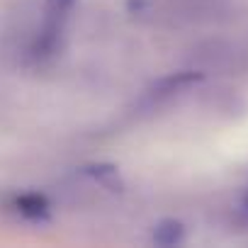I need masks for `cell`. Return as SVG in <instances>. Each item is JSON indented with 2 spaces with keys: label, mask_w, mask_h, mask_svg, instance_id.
Masks as SVG:
<instances>
[{
  "label": "cell",
  "mask_w": 248,
  "mask_h": 248,
  "mask_svg": "<svg viewBox=\"0 0 248 248\" xmlns=\"http://www.w3.org/2000/svg\"><path fill=\"white\" fill-rule=\"evenodd\" d=\"M129 13L156 25H200L231 13V0H129Z\"/></svg>",
  "instance_id": "1"
},
{
  "label": "cell",
  "mask_w": 248,
  "mask_h": 248,
  "mask_svg": "<svg viewBox=\"0 0 248 248\" xmlns=\"http://www.w3.org/2000/svg\"><path fill=\"white\" fill-rule=\"evenodd\" d=\"M192 68L204 73H241L248 66L246 51L229 39H204L192 49Z\"/></svg>",
  "instance_id": "2"
},
{
  "label": "cell",
  "mask_w": 248,
  "mask_h": 248,
  "mask_svg": "<svg viewBox=\"0 0 248 248\" xmlns=\"http://www.w3.org/2000/svg\"><path fill=\"white\" fill-rule=\"evenodd\" d=\"M197 80H202V73L200 71H185V73H175V76H168V78H163L161 83H156L149 93H146V97H144V105L149 107V109H154V107H158V105H163V102H168V100H173L178 93H183V90H187L190 85H195Z\"/></svg>",
  "instance_id": "4"
},
{
  "label": "cell",
  "mask_w": 248,
  "mask_h": 248,
  "mask_svg": "<svg viewBox=\"0 0 248 248\" xmlns=\"http://www.w3.org/2000/svg\"><path fill=\"white\" fill-rule=\"evenodd\" d=\"M73 5H76V0H46L44 3L42 25L30 44V56L34 61H46L56 54V46L61 42V34L66 30Z\"/></svg>",
  "instance_id": "3"
},
{
  "label": "cell",
  "mask_w": 248,
  "mask_h": 248,
  "mask_svg": "<svg viewBox=\"0 0 248 248\" xmlns=\"http://www.w3.org/2000/svg\"><path fill=\"white\" fill-rule=\"evenodd\" d=\"M15 207H17V212H20L22 217H30V219L46 217V212H49L46 200L39 197V195H22V197L15 200Z\"/></svg>",
  "instance_id": "6"
},
{
  "label": "cell",
  "mask_w": 248,
  "mask_h": 248,
  "mask_svg": "<svg viewBox=\"0 0 248 248\" xmlns=\"http://www.w3.org/2000/svg\"><path fill=\"white\" fill-rule=\"evenodd\" d=\"M185 238V226L175 219H163L156 229H154V241L158 246H175Z\"/></svg>",
  "instance_id": "5"
}]
</instances>
